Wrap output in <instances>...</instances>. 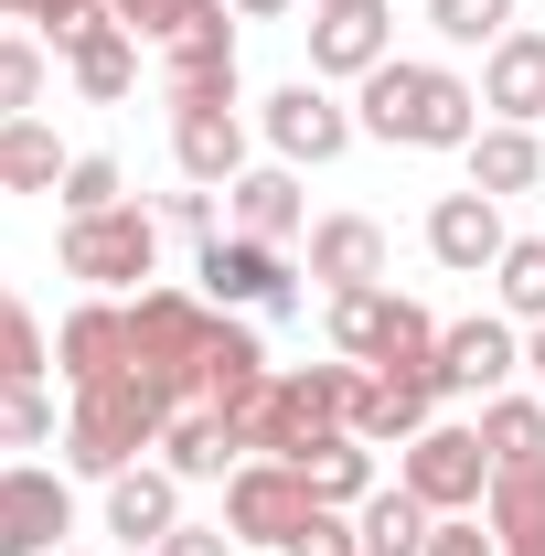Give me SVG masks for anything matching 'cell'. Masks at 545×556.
I'll list each match as a JSON object with an SVG mask.
<instances>
[{
  "mask_svg": "<svg viewBox=\"0 0 545 556\" xmlns=\"http://www.w3.org/2000/svg\"><path fill=\"white\" fill-rule=\"evenodd\" d=\"M353 129L385 139V150H471L481 139V86L449 75V65L385 54V65L364 75V97H353Z\"/></svg>",
  "mask_w": 545,
  "mask_h": 556,
  "instance_id": "6da1fadb",
  "label": "cell"
},
{
  "mask_svg": "<svg viewBox=\"0 0 545 556\" xmlns=\"http://www.w3.org/2000/svg\"><path fill=\"white\" fill-rule=\"evenodd\" d=\"M214 311L204 289H139L129 300V375L139 386H161L172 396V417L204 407V343H214Z\"/></svg>",
  "mask_w": 545,
  "mask_h": 556,
  "instance_id": "7a4b0ae2",
  "label": "cell"
},
{
  "mask_svg": "<svg viewBox=\"0 0 545 556\" xmlns=\"http://www.w3.org/2000/svg\"><path fill=\"white\" fill-rule=\"evenodd\" d=\"M161 428H172V396H161V386H139V375L75 386L65 471H86V482H118V471H139V450H161Z\"/></svg>",
  "mask_w": 545,
  "mask_h": 556,
  "instance_id": "3957f363",
  "label": "cell"
},
{
  "mask_svg": "<svg viewBox=\"0 0 545 556\" xmlns=\"http://www.w3.org/2000/svg\"><path fill=\"white\" fill-rule=\"evenodd\" d=\"M161 268V214L107 204V214H65V278H86L97 300H118Z\"/></svg>",
  "mask_w": 545,
  "mask_h": 556,
  "instance_id": "277c9868",
  "label": "cell"
},
{
  "mask_svg": "<svg viewBox=\"0 0 545 556\" xmlns=\"http://www.w3.org/2000/svg\"><path fill=\"white\" fill-rule=\"evenodd\" d=\"M396 482H407L428 514H481V492H492V450H481V428H460V417H428L407 450H396Z\"/></svg>",
  "mask_w": 545,
  "mask_h": 556,
  "instance_id": "5b68a950",
  "label": "cell"
},
{
  "mask_svg": "<svg viewBox=\"0 0 545 556\" xmlns=\"http://www.w3.org/2000/svg\"><path fill=\"white\" fill-rule=\"evenodd\" d=\"M161 97L172 108H236V11L225 0H193L161 43Z\"/></svg>",
  "mask_w": 545,
  "mask_h": 556,
  "instance_id": "8992f818",
  "label": "cell"
},
{
  "mask_svg": "<svg viewBox=\"0 0 545 556\" xmlns=\"http://www.w3.org/2000/svg\"><path fill=\"white\" fill-rule=\"evenodd\" d=\"M300 514H310L300 460H236V471H225V535H236V546H289Z\"/></svg>",
  "mask_w": 545,
  "mask_h": 556,
  "instance_id": "52a82bcc",
  "label": "cell"
},
{
  "mask_svg": "<svg viewBox=\"0 0 545 556\" xmlns=\"http://www.w3.org/2000/svg\"><path fill=\"white\" fill-rule=\"evenodd\" d=\"M257 129H268V150L278 161H289V172H300V161H310V172H321V161H342V150H353V108H342L332 86H321V75H300V86H278L268 97V118H257Z\"/></svg>",
  "mask_w": 545,
  "mask_h": 556,
  "instance_id": "ba28073f",
  "label": "cell"
},
{
  "mask_svg": "<svg viewBox=\"0 0 545 556\" xmlns=\"http://www.w3.org/2000/svg\"><path fill=\"white\" fill-rule=\"evenodd\" d=\"M514 375H524V321L471 311V321L439 332V396H503Z\"/></svg>",
  "mask_w": 545,
  "mask_h": 556,
  "instance_id": "9c48e42d",
  "label": "cell"
},
{
  "mask_svg": "<svg viewBox=\"0 0 545 556\" xmlns=\"http://www.w3.org/2000/svg\"><path fill=\"white\" fill-rule=\"evenodd\" d=\"M75 535V482L65 471H0V556H54Z\"/></svg>",
  "mask_w": 545,
  "mask_h": 556,
  "instance_id": "30bf717a",
  "label": "cell"
},
{
  "mask_svg": "<svg viewBox=\"0 0 545 556\" xmlns=\"http://www.w3.org/2000/svg\"><path fill=\"white\" fill-rule=\"evenodd\" d=\"M214 311H289V257L257 247V236H204V257H193Z\"/></svg>",
  "mask_w": 545,
  "mask_h": 556,
  "instance_id": "8fae6325",
  "label": "cell"
},
{
  "mask_svg": "<svg viewBox=\"0 0 545 556\" xmlns=\"http://www.w3.org/2000/svg\"><path fill=\"white\" fill-rule=\"evenodd\" d=\"M396 54V22H385V0H310V75H364Z\"/></svg>",
  "mask_w": 545,
  "mask_h": 556,
  "instance_id": "7c38bea8",
  "label": "cell"
},
{
  "mask_svg": "<svg viewBox=\"0 0 545 556\" xmlns=\"http://www.w3.org/2000/svg\"><path fill=\"white\" fill-rule=\"evenodd\" d=\"M503 247H514V236H503V204H492V193H439V204H428V257L449 278H492Z\"/></svg>",
  "mask_w": 545,
  "mask_h": 556,
  "instance_id": "4fadbf2b",
  "label": "cell"
},
{
  "mask_svg": "<svg viewBox=\"0 0 545 556\" xmlns=\"http://www.w3.org/2000/svg\"><path fill=\"white\" fill-rule=\"evenodd\" d=\"M54 375L65 386H107V375H129V300H86L54 321Z\"/></svg>",
  "mask_w": 545,
  "mask_h": 556,
  "instance_id": "5bb4252c",
  "label": "cell"
},
{
  "mask_svg": "<svg viewBox=\"0 0 545 556\" xmlns=\"http://www.w3.org/2000/svg\"><path fill=\"white\" fill-rule=\"evenodd\" d=\"M172 161H182V182L236 193V172H246V118H236V108H172Z\"/></svg>",
  "mask_w": 545,
  "mask_h": 556,
  "instance_id": "9a60e30c",
  "label": "cell"
},
{
  "mask_svg": "<svg viewBox=\"0 0 545 556\" xmlns=\"http://www.w3.org/2000/svg\"><path fill=\"white\" fill-rule=\"evenodd\" d=\"M481 108H492V118H514V129H535V118H545V33L514 22V33L481 54Z\"/></svg>",
  "mask_w": 545,
  "mask_h": 556,
  "instance_id": "2e32d148",
  "label": "cell"
},
{
  "mask_svg": "<svg viewBox=\"0 0 545 556\" xmlns=\"http://www.w3.org/2000/svg\"><path fill=\"white\" fill-rule=\"evenodd\" d=\"M428 417H439V375H364V396H353V439H364V450H375V439L407 450Z\"/></svg>",
  "mask_w": 545,
  "mask_h": 556,
  "instance_id": "e0dca14e",
  "label": "cell"
},
{
  "mask_svg": "<svg viewBox=\"0 0 545 556\" xmlns=\"http://www.w3.org/2000/svg\"><path fill=\"white\" fill-rule=\"evenodd\" d=\"M172 525H182V482H172L161 460H139V471L107 482V535H118V546H161Z\"/></svg>",
  "mask_w": 545,
  "mask_h": 556,
  "instance_id": "ac0fdd59",
  "label": "cell"
},
{
  "mask_svg": "<svg viewBox=\"0 0 545 556\" xmlns=\"http://www.w3.org/2000/svg\"><path fill=\"white\" fill-rule=\"evenodd\" d=\"M310 278H321V289L385 278V225H375V214H321V225H310Z\"/></svg>",
  "mask_w": 545,
  "mask_h": 556,
  "instance_id": "d6986e66",
  "label": "cell"
},
{
  "mask_svg": "<svg viewBox=\"0 0 545 556\" xmlns=\"http://www.w3.org/2000/svg\"><path fill=\"white\" fill-rule=\"evenodd\" d=\"M460 161H471V193H492V204L545 182V139H535V129H514V118H481V139L460 150Z\"/></svg>",
  "mask_w": 545,
  "mask_h": 556,
  "instance_id": "ffe728a7",
  "label": "cell"
},
{
  "mask_svg": "<svg viewBox=\"0 0 545 556\" xmlns=\"http://www.w3.org/2000/svg\"><path fill=\"white\" fill-rule=\"evenodd\" d=\"M236 460H246V450H236V428H225L214 407H182L172 428H161V471H172V482H225Z\"/></svg>",
  "mask_w": 545,
  "mask_h": 556,
  "instance_id": "44dd1931",
  "label": "cell"
},
{
  "mask_svg": "<svg viewBox=\"0 0 545 556\" xmlns=\"http://www.w3.org/2000/svg\"><path fill=\"white\" fill-rule=\"evenodd\" d=\"M268 375H278V364H268V343H257L246 321H214V343H204V407H214V417L246 407Z\"/></svg>",
  "mask_w": 545,
  "mask_h": 556,
  "instance_id": "7402d4cb",
  "label": "cell"
},
{
  "mask_svg": "<svg viewBox=\"0 0 545 556\" xmlns=\"http://www.w3.org/2000/svg\"><path fill=\"white\" fill-rule=\"evenodd\" d=\"M353 535H364V556H428L439 514H428L407 482H385V492H364V503H353Z\"/></svg>",
  "mask_w": 545,
  "mask_h": 556,
  "instance_id": "603a6c76",
  "label": "cell"
},
{
  "mask_svg": "<svg viewBox=\"0 0 545 556\" xmlns=\"http://www.w3.org/2000/svg\"><path fill=\"white\" fill-rule=\"evenodd\" d=\"M65 75H75V97L118 108V97L139 86V33H129V22H97L86 43H65Z\"/></svg>",
  "mask_w": 545,
  "mask_h": 556,
  "instance_id": "cb8c5ba5",
  "label": "cell"
},
{
  "mask_svg": "<svg viewBox=\"0 0 545 556\" xmlns=\"http://www.w3.org/2000/svg\"><path fill=\"white\" fill-rule=\"evenodd\" d=\"M481 525L503 546H545V460H503L492 492H481Z\"/></svg>",
  "mask_w": 545,
  "mask_h": 556,
  "instance_id": "d4e9b609",
  "label": "cell"
},
{
  "mask_svg": "<svg viewBox=\"0 0 545 556\" xmlns=\"http://www.w3.org/2000/svg\"><path fill=\"white\" fill-rule=\"evenodd\" d=\"M385 332H396V289H385V278L332 289V353L342 364H385Z\"/></svg>",
  "mask_w": 545,
  "mask_h": 556,
  "instance_id": "484cf974",
  "label": "cell"
},
{
  "mask_svg": "<svg viewBox=\"0 0 545 556\" xmlns=\"http://www.w3.org/2000/svg\"><path fill=\"white\" fill-rule=\"evenodd\" d=\"M236 225H246L257 247H289V236H300V172H289V161L236 172Z\"/></svg>",
  "mask_w": 545,
  "mask_h": 556,
  "instance_id": "4316f807",
  "label": "cell"
},
{
  "mask_svg": "<svg viewBox=\"0 0 545 556\" xmlns=\"http://www.w3.org/2000/svg\"><path fill=\"white\" fill-rule=\"evenodd\" d=\"M300 482H310V503H364V492H375V450H364L353 428H332V439L300 450Z\"/></svg>",
  "mask_w": 545,
  "mask_h": 556,
  "instance_id": "83f0119b",
  "label": "cell"
},
{
  "mask_svg": "<svg viewBox=\"0 0 545 556\" xmlns=\"http://www.w3.org/2000/svg\"><path fill=\"white\" fill-rule=\"evenodd\" d=\"M75 150H54L43 118H0V193H54Z\"/></svg>",
  "mask_w": 545,
  "mask_h": 556,
  "instance_id": "f1b7e54d",
  "label": "cell"
},
{
  "mask_svg": "<svg viewBox=\"0 0 545 556\" xmlns=\"http://www.w3.org/2000/svg\"><path fill=\"white\" fill-rule=\"evenodd\" d=\"M481 450H492V471L503 460H545V396H481Z\"/></svg>",
  "mask_w": 545,
  "mask_h": 556,
  "instance_id": "f546056e",
  "label": "cell"
},
{
  "mask_svg": "<svg viewBox=\"0 0 545 556\" xmlns=\"http://www.w3.org/2000/svg\"><path fill=\"white\" fill-rule=\"evenodd\" d=\"M43 375H54V343H43L33 300H11V289H0V386H43Z\"/></svg>",
  "mask_w": 545,
  "mask_h": 556,
  "instance_id": "4dcf8cb0",
  "label": "cell"
},
{
  "mask_svg": "<svg viewBox=\"0 0 545 556\" xmlns=\"http://www.w3.org/2000/svg\"><path fill=\"white\" fill-rule=\"evenodd\" d=\"M492 289H503V321L535 332V321H545V236H514L503 268H492Z\"/></svg>",
  "mask_w": 545,
  "mask_h": 556,
  "instance_id": "1f68e13d",
  "label": "cell"
},
{
  "mask_svg": "<svg viewBox=\"0 0 545 556\" xmlns=\"http://www.w3.org/2000/svg\"><path fill=\"white\" fill-rule=\"evenodd\" d=\"M428 33L460 43V54H492V43L514 33V0H428Z\"/></svg>",
  "mask_w": 545,
  "mask_h": 556,
  "instance_id": "d6a6232c",
  "label": "cell"
},
{
  "mask_svg": "<svg viewBox=\"0 0 545 556\" xmlns=\"http://www.w3.org/2000/svg\"><path fill=\"white\" fill-rule=\"evenodd\" d=\"M54 204H65V214H107V204H129V193H118V161H107V150H75L65 182H54Z\"/></svg>",
  "mask_w": 545,
  "mask_h": 556,
  "instance_id": "836d02e7",
  "label": "cell"
},
{
  "mask_svg": "<svg viewBox=\"0 0 545 556\" xmlns=\"http://www.w3.org/2000/svg\"><path fill=\"white\" fill-rule=\"evenodd\" d=\"M43 108V43L0 33V118H33Z\"/></svg>",
  "mask_w": 545,
  "mask_h": 556,
  "instance_id": "e575fe53",
  "label": "cell"
},
{
  "mask_svg": "<svg viewBox=\"0 0 545 556\" xmlns=\"http://www.w3.org/2000/svg\"><path fill=\"white\" fill-rule=\"evenodd\" d=\"M278 556H364V535H353V514H342V503H310V514H300V535H289Z\"/></svg>",
  "mask_w": 545,
  "mask_h": 556,
  "instance_id": "d590c367",
  "label": "cell"
},
{
  "mask_svg": "<svg viewBox=\"0 0 545 556\" xmlns=\"http://www.w3.org/2000/svg\"><path fill=\"white\" fill-rule=\"evenodd\" d=\"M43 439H54L43 386H0V450H43Z\"/></svg>",
  "mask_w": 545,
  "mask_h": 556,
  "instance_id": "8d00e7d4",
  "label": "cell"
},
{
  "mask_svg": "<svg viewBox=\"0 0 545 556\" xmlns=\"http://www.w3.org/2000/svg\"><path fill=\"white\" fill-rule=\"evenodd\" d=\"M428 556H503V535H492L481 514H439V535H428Z\"/></svg>",
  "mask_w": 545,
  "mask_h": 556,
  "instance_id": "74e56055",
  "label": "cell"
},
{
  "mask_svg": "<svg viewBox=\"0 0 545 556\" xmlns=\"http://www.w3.org/2000/svg\"><path fill=\"white\" fill-rule=\"evenodd\" d=\"M193 0H107V22H129L139 43H172V22H182Z\"/></svg>",
  "mask_w": 545,
  "mask_h": 556,
  "instance_id": "f35d334b",
  "label": "cell"
},
{
  "mask_svg": "<svg viewBox=\"0 0 545 556\" xmlns=\"http://www.w3.org/2000/svg\"><path fill=\"white\" fill-rule=\"evenodd\" d=\"M161 225H182L193 247H204V236H225V225H214V193H204V182H193V193H172V204H161Z\"/></svg>",
  "mask_w": 545,
  "mask_h": 556,
  "instance_id": "ab89813d",
  "label": "cell"
},
{
  "mask_svg": "<svg viewBox=\"0 0 545 556\" xmlns=\"http://www.w3.org/2000/svg\"><path fill=\"white\" fill-rule=\"evenodd\" d=\"M150 556H236V535H225V525H172Z\"/></svg>",
  "mask_w": 545,
  "mask_h": 556,
  "instance_id": "60d3db41",
  "label": "cell"
},
{
  "mask_svg": "<svg viewBox=\"0 0 545 556\" xmlns=\"http://www.w3.org/2000/svg\"><path fill=\"white\" fill-rule=\"evenodd\" d=\"M236 22H278V11H300V0H225Z\"/></svg>",
  "mask_w": 545,
  "mask_h": 556,
  "instance_id": "b9f144b4",
  "label": "cell"
},
{
  "mask_svg": "<svg viewBox=\"0 0 545 556\" xmlns=\"http://www.w3.org/2000/svg\"><path fill=\"white\" fill-rule=\"evenodd\" d=\"M524 364H535V396H545V321L524 332Z\"/></svg>",
  "mask_w": 545,
  "mask_h": 556,
  "instance_id": "7bdbcfd3",
  "label": "cell"
},
{
  "mask_svg": "<svg viewBox=\"0 0 545 556\" xmlns=\"http://www.w3.org/2000/svg\"><path fill=\"white\" fill-rule=\"evenodd\" d=\"M11 11H22V22H33V11H43V0H11Z\"/></svg>",
  "mask_w": 545,
  "mask_h": 556,
  "instance_id": "ee69618b",
  "label": "cell"
},
{
  "mask_svg": "<svg viewBox=\"0 0 545 556\" xmlns=\"http://www.w3.org/2000/svg\"><path fill=\"white\" fill-rule=\"evenodd\" d=\"M503 556H545V546H503Z\"/></svg>",
  "mask_w": 545,
  "mask_h": 556,
  "instance_id": "f6af8a7d",
  "label": "cell"
},
{
  "mask_svg": "<svg viewBox=\"0 0 545 556\" xmlns=\"http://www.w3.org/2000/svg\"><path fill=\"white\" fill-rule=\"evenodd\" d=\"M54 556H86V546H54Z\"/></svg>",
  "mask_w": 545,
  "mask_h": 556,
  "instance_id": "bcb514c9",
  "label": "cell"
},
{
  "mask_svg": "<svg viewBox=\"0 0 545 556\" xmlns=\"http://www.w3.org/2000/svg\"><path fill=\"white\" fill-rule=\"evenodd\" d=\"M0 22H11V0H0Z\"/></svg>",
  "mask_w": 545,
  "mask_h": 556,
  "instance_id": "7dc6e473",
  "label": "cell"
}]
</instances>
